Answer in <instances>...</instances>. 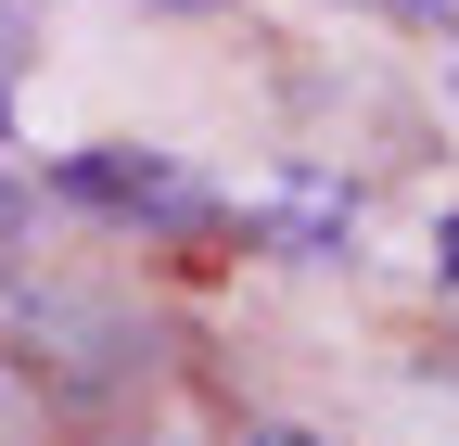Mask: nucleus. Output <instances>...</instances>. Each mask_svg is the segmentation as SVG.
I'll use <instances>...</instances> for the list:
<instances>
[{
	"label": "nucleus",
	"instance_id": "nucleus-1",
	"mask_svg": "<svg viewBox=\"0 0 459 446\" xmlns=\"http://www.w3.org/2000/svg\"><path fill=\"white\" fill-rule=\"evenodd\" d=\"M51 192L90 204V217H153V230H204L217 192L192 179L179 153H141V141H90V153H51Z\"/></svg>",
	"mask_w": 459,
	"mask_h": 446
},
{
	"label": "nucleus",
	"instance_id": "nucleus-2",
	"mask_svg": "<svg viewBox=\"0 0 459 446\" xmlns=\"http://www.w3.org/2000/svg\"><path fill=\"white\" fill-rule=\"evenodd\" d=\"M243 230L281 243V255H344V243H358V192L319 179V166H294V179H268V192L243 204Z\"/></svg>",
	"mask_w": 459,
	"mask_h": 446
},
{
	"label": "nucleus",
	"instance_id": "nucleus-3",
	"mask_svg": "<svg viewBox=\"0 0 459 446\" xmlns=\"http://www.w3.org/2000/svg\"><path fill=\"white\" fill-rule=\"evenodd\" d=\"M39 51V0H0V204H13V77Z\"/></svg>",
	"mask_w": 459,
	"mask_h": 446
},
{
	"label": "nucleus",
	"instance_id": "nucleus-4",
	"mask_svg": "<svg viewBox=\"0 0 459 446\" xmlns=\"http://www.w3.org/2000/svg\"><path fill=\"white\" fill-rule=\"evenodd\" d=\"M370 13H409V26H446V0H370Z\"/></svg>",
	"mask_w": 459,
	"mask_h": 446
},
{
	"label": "nucleus",
	"instance_id": "nucleus-5",
	"mask_svg": "<svg viewBox=\"0 0 459 446\" xmlns=\"http://www.w3.org/2000/svg\"><path fill=\"white\" fill-rule=\"evenodd\" d=\"M243 446H319V433H294V421H255V433H243Z\"/></svg>",
	"mask_w": 459,
	"mask_h": 446
},
{
	"label": "nucleus",
	"instance_id": "nucleus-6",
	"mask_svg": "<svg viewBox=\"0 0 459 446\" xmlns=\"http://www.w3.org/2000/svg\"><path fill=\"white\" fill-rule=\"evenodd\" d=\"M446 90H459V64H446Z\"/></svg>",
	"mask_w": 459,
	"mask_h": 446
},
{
	"label": "nucleus",
	"instance_id": "nucleus-7",
	"mask_svg": "<svg viewBox=\"0 0 459 446\" xmlns=\"http://www.w3.org/2000/svg\"><path fill=\"white\" fill-rule=\"evenodd\" d=\"M179 13H192V0H179Z\"/></svg>",
	"mask_w": 459,
	"mask_h": 446
}]
</instances>
